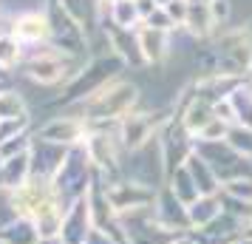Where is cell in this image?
<instances>
[{
	"mask_svg": "<svg viewBox=\"0 0 252 244\" xmlns=\"http://www.w3.org/2000/svg\"><path fill=\"white\" fill-rule=\"evenodd\" d=\"M182 29L193 37L195 43H204V40H213L216 37V23H213V14H210V6L207 0H187V14H184Z\"/></svg>",
	"mask_w": 252,
	"mask_h": 244,
	"instance_id": "cell-17",
	"label": "cell"
},
{
	"mask_svg": "<svg viewBox=\"0 0 252 244\" xmlns=\"http://www.w3.org/2000/svg\"><path fill=\"white\" fill-rule=\"evenodd\" d=\"M159 148H161V159H164V171L170 176L176 168H182L190 159V153L195 151V139L184 131V125L179 122V116L176 119L167 116V122L159 131Z\"/></svg>",
	"mask_w": 252,
	"mask_h": 244,
	"instance_id": "cell-7",
	"label": "cell"
},
{
	"mask_svg": "<svg viewBox=\"0 0 252 244\" xmlns=\"http://www.w3.org/2000/svg\"><path fill=\"white\" fill-rule=\"evenodd\" d=\"M12 35L23 43V46H46L51 37V26H48V6L34 9V12L17 14L12 20Z\"/></svg>",
	"mask_w": 252,
	"mask_h": 244,
	"instance_id": "cell-11",
	"label": "cell"
},
{
	"mask_svg": "<svg viewBox=\"0 0 252 244\" xmlns=\"http://www.w3.org/2000/svg\"><path fill=\"white\" fill-rule=\"evenodd\" d=\"M17 219H20V216H17V210H14L12 193L3 187V190H0V233L6 230V227H12Z\"/></svg>",
	"mask_w": 252,
	"mask_h": 244,
	"instance_id": "cell-30",
	"label": "cell"
},
{
	"mask_svg": "<svg viewBox=\"0 0 252 244\" xmlns=\"http://www.w3.org/2000/svg\"><path fill=\"white\" fill-rule=\"evenodd\" d=\"M6 77H9V74H6V71L0 69V85H6Z\"/></svg>",
	"mask_w": 252,
	"mask_h": 244,
	"instance_id": "cell-37",
	"label": "cell"
},
{
	"mask_svg": "<svg viewBox=\"0 0 252 244\" xmlns=\"http://www.w3.org/2000/svg\"><path fill=\"white\" fill-rule=\"evenodd\" d=\"M23 54H26V46L12 32L9 35H0V69L6 71V74L23 66Z\"/></svg>",
	"mask_w": 252,
	"mask_h": 244,
	"instance_id": "cell-24",
	"label": "cell"
},
{
	"mask_svg": "<svg viewBox=\"0 0 252 244\" xmlns=\"http://www.w3.org/2000/svg\"><path fill=\"white\" fill-rule=\"evenodd\" d=\"M0 244H9V242H6V239H3V236H0Z\"/></svg>",
	"mask_w": 252,
	"mask_h": 244,
	"instance_id": "cell-40",
	"label": "cell"
},
{
	"mask_svg": "<svg viewBox=\"0 0 252 244\" xmlns=\"http://www.w3.org/2000/svg\"><path fill=\"white\" fill-rule=\"evenodd\" d=\"M34 137H40V139H46V142H54V145H63V148H74V145L85 142L88 122L77 114L54 116V119H48L46 125H40L34 131Z\"/></svg>",
	"mask_w": 252,
	"mask_h": 244,
	"instance_id": "cell-9",
	"label": "cell"
},
{
	"mask_svg": "<svg viewBox=\"0 0 252 244\" xmlns=\"http://www.w3.org/2000/svg\"><path fill=\"white\" fill-rule=\"evenodd\" d=\"M94 176H96V171H94L91 159L85 153V145H74V148H68L65 159L60 165V171L51 179V185L57 190L60 202L68 208V205H74V202H80V199L88 196V190L94 185Z\"/></svg>",
	"mask_w": 252,
	"mask_h": 244,
	"instance_id": "cell-2",
	"label": "cell"
},
{
	"mask_svg": "<svg viewBox=\"0 0 252 244\" xmlns=\"http://www.w3.org/2000/svg\"><path fill=\"white\" fill-rule=\"evenodd\" d=\"M20 116H29V105H26V97L17 88H3L0 91V119H20Z\"/></svg>",
	"mask_w": 252,
	"mask_h": 244,
	"instance_id": "cell-25",
	"label": "cell"
},
{
	"mask_svg": "<svg viewBox=\"0 0 252 244\" xmlns=\"http://www.w3.org/2000/svg\"><path fill=\"white\" fill-rule=\"evenodd\" d=\"M213 116H216V103L193 91L190 97H187V103L182 105V111H179V122H182L184 131L195 139V137L201 134V128H204Z\"/></svg>",
	"mask_w": 252,
	"mask_h": 244,
	"instance_id": "cell-16",
	"label": "cell"
},
{
	"mask_svg": "<svg viewBox=\"0 0 252 244\" xmlns=\"http://www.w3.org/2000/svg\"><path fill=\"white\" fill-rule=\"evenodd\" d=\"M139 37V48H142V57H145V66H161L167 63L173 54V35L167 32H156V29H148V26H139L136 29Z\"/></svg>",
	"mask_w": 252,
	"mask_h": 244,
	"instance_id": "cell-15",
	"label": "cell"
},
{
	"mask_svg": "<svg viewBox=\"0 0 252 244\" xmlns=\"http://www.w3.org/2000/svg\"><path fill=\"white\" fill-rule=\"evenodd\" d=\"M142 103V91L136 82L116 77L108 85H102L96 94H91L88 100L77 103V116H82L88 122V128L96 125H116L122 116H127L130 111H136Z\"/></svg>",
	"mask_w": 252,
	"mask_h": 244,
	"instance_id": "cell-1",
	"label": "cell"
},
{
	"mask_svg": "<svg viewBox=\"0 0 252 244\" xmlns=\"http://www.w3.org/2000/svg\"><path fill=\"white\" fill-rule=\"evenodd\" d=\"M133 3H136V9H139V14H142V20H145V17H148L153 9H159V6H156V0H133Z\"/></svg>",
	"mask_w": 252,
	"mask_h": 244,
	"instance_id": "cell-35",
	"label": "cell"
},
{
	"mask_svg": "<svg viewBox=\"0 0 252 244\" xmlns=\"http://www.w3.org/2000/svg\"><path fill=\"white\" fill-rule=\"evenodd\" d=\"M227 134H229V122L221 119V116H213L204 128H201V134L195 137V142H224Z\"/></svg>",
	"mask_w": 252,
	"mask_h": 244,
	"instance_id": "cell-28",
	"label": "cell"
},
{
	"mask_svg": "<svg viewBox=\"0 0 252 244\" xmlns=\"http://www.w3.org/2000/svg\"><path fill=\"white\" fill-rule=\"evenodd\" d=\"M102 20L114 29H127V32H136L142 26V14H139L136 3L133 0H116L111 6L102 9Z\"/></svg>",
	"mask_w": 252,
	"mask_h": 244,
	"instance_id": "cell-21",
	"label": "cell"
},
{
	"mask_svg": "<svg viewBox=\"0 0 252 244\" xmlns=\"http://www.w3.org/2000/svg\"><path fill=\"white\" fill-rule=\"evenodd\" d=\"M102 29H105V37H108V48H111L125 66H130V69H148V66H145V57H142V48H139L136 32L114 29V26H108V23H105Z\"/></svg>",
	"mask_w": 252,
	"mask_h": 244,
	"instance_id": "cell-14",
	"label": "cell"
},
{
	"mask_svg": "<svg viewBox=\"0 0 252 244\" xmlns=\"http://www.w3.org/2000/svg\"><path fill=\"white\" fill-rule=\"evenodd\" d=\"M65 153H68V148L34 137V139H32V148H29L32 176H37V179H54V174L60 171V165L65 159Z\"/></svg>",
	"mask_w": 252,
	"mask_h": 244,
	"instance_id": "cell-12",
	"label": "cell"
},
{
	"mask_svg": "<svg viewBox=\"0 0 252 244\" xmlns=\"http://www.w3.org/2000/svg\"><path fill=\"white\" fill-rule=\"evenodd\" d=\"M207 6H210L216 29H221V26H227L232 20V0H207Z\"/></svg>",
	"mask_w": 252,
	"mask_h": 244,
	"instance_id": "cell-31",
	"label": "cell"
},
{
	"mask_svg": "<svg viewBox=\"0 0 252 244\" xmlns=\"http://www.w3.org/2000/svg\"><path fill=\"white\" fill-rule=\"evenodd\" d=\"M3 88H6V85H0V91H3Z\"/></svg>",
	"mask_w": 252,
	"mask_h": 244,
	"instance_id": "cell-41",
	"label": "cell"
},
{
	"mask_svg": "<svg viewBox=\"0 0 252 244\" xmlns=\"http://www.w3.org/2000/svg\"><path fill=\"white\" fill-rule=\"evenodd\" d=\"M227 145L232 148V151H238L241 156L252 159V128H244V125H229Z\"/></svg>",
	"mask_w": 252,
	"mask_h": 244,
	"instance_id": "cell-27",
	"label": "cell"
},
{
	"mask_svg": "<svg viewBox=\"0 0 252 244\" xmlns=\"http://www.w3.org/2000/svg\"><path fill=\"white\" fill-rule=\"evenodd\" d=\"M0 236H3L9 244H40V236H37L34 224H32L29 219H17L12 227H6Z\"/></svg>",
	"mask_w": 252,
	"mask_h": 244,
	"instance_id": "cell-26",
	"label": "cell"
},
{
	"mask_svg": "<svg viewBox=\"0 0 252 244\" xmlns=\"http://www.w3.org/2000/svg\"><path fill=\"white\" fill-rule=\"evenodd\" d=\"M167 3H173V0H156V6H167Z\"/></svg>",
	"mask_w": 252,
	"mask_h": 244,
	"instance_id": "cell-38",
	"label": "cell"
},
{
	"mask_svg": "<svg viewBox=\"0 0 252 244\" xmlns=\"http://www.w3.org/2000/svg\"><path fill=\"white\" fill-rule=\"evenodd\" d=\"M9 193H12L17 216H20V219H29V221L34 219L46 205H51L54 199H60L54 185H51V179H37V176H32L29 182H23L20 187H14Z\"/></svg>",
	"mask_w": 252,
	"mask_h": 244,
	"instance_id": "cell-8",
	"label": "cell"
},
{
	"mask_svg": "<svg viewBox=\"0 0 252 244\" xmlns=\"http://www.w3.org/2000/svg\"><path fill=\"white\" fill-rule=\"evenodd\" d=\"M29 179H32V159H29V151L0 159V182H3L6 190H14V187H20L23 182H29Z\"/></svg>",
	"mask_w": 252,
	"mask_h": 244,
	"instance_id": "cell-20",
	"label": "cell"
},
{
	"mask_svg": "<svg viewBox=\"0 0 252 244\" xmlns=\"http://www.w3.org/2000/svg\"><path fill=\"white\" fill-rule=\"evenodd\" d=\"M164 9H167V14L173 17V23L182 29L184 14H187V0H173V3H167V6H164Z\"/></svg>",
	"mask_w": 252,
	"mask_h": 244,
	"instance_id": "cell-33",
	"label": "cell"
},
{
	"mask_svg": "<svg viewBox=\"0 0 252 244\" xmlns=\"http://www.w3.org/2000/svg\"><path fill=\"white\" fill-rule=\"evenodd\" d=\"M48 26H51L48 43L57 48L60 54L88 60V32L54 0H48Z\"/></svg>",
	"mask_w": 252,
	"mask_h": 244,
	"instance_id": "cell-4",
	"label": "cell"
},
{
	"mask_svg": "<svg viewBox=\"0 0 252 244\" xmlns=\"http://www.w3.org/2000/svg\"><path fill=\"white\" fill-rule=\"evenodd\" d=\"M170 244H198V239H195L193 233H184V236H176Z\"/></svg>",
	"mask_w": 252,
	"mask_h": 244,
	"instance_id": "cell-36",
	"label": "cell"
},
{
	"mask_svg": "<svg viewBox=\"0 0 252 244\" xmlns=\"http://www.w3.org/2000/svg\"><path fill=\"white\" fill-rule=\"evenodd\" d=\"M85 244H116L111 236H105L102 230H91L88 233V239H85Z\"/></svg>",
	"mask_w": 252,
	"mask_h": 244,
	"instance_id": "cell-34",
	"label": "cell"
},
{
	"mask_svg": "<svg viewBox=\"0 0 252 244\" xmlns=\"http://www.w3.org/2000/svg\"><path fill=\"white\" fill-rule=\"evenodd\" d=\"M167 122V116H159L153 114V111H130L127 116H122L119 122H116V139L122 145V151L130 153V151H139V148H145L150 142L159 137L161 125Z\"/></svg>",
	"mask_w": 252,
	"mask_h": 244,
	"instance_id": "cell-5",
	"label": "cell"
},
{
	"mask_svg": "<svg viewBox=\"0 0 252 244\" xmlns=\"http://www.w3.org/2000/svg\"><path fill=\"white\" fill-rule=\"evenodd\" d=\"M221 193L232 199H241V202H252V179H235V182H227L221 185Z\"/></svg>",
	"mask_w": 252,
	"mask_h": 244,
	"instance_id": "cell-32",
	"label": "cell"
},
{
	"mask_svg": "<svg viewBox=\"0 0 252 244\" xmlns=\"http://www.w3.org/2000/svg\"><path fill=\"white\" fill-rule=\"evenodd\" d=\"M142 26H148V29H156V32H167V35H173L179 26L173 23V17L167 14V9L164 6H159V9H153V12L142 20Z\"/></svg>",
	"mask_w": 252,
	"mask_h": 244,
	"instance_id": "cell-29",
	"label": "cell"
},
{
	"mask_svg": "<svg viewBox=\"0 0 252 244\" xmlns=\"http://www.w3.org/2000/svg\"><path fill=\"white\" fill-rule=\"evenodd\" d=\"M94 230L91 224V208H88V196L68 205L65 219H63V233H60V244H85L88 233Z\"/></svg>",
	"mask_w": 252,
	"mask_h": 244,
	"instance_id": "cell-13",
	"label": "cell"
},
{
	"mask_svg": "<svg viewBox=\"0 0 252 244\" xmlns=\"http://www.w3.org/2000/svg\"><path fill=\"white\" fill-rule=\"evenodd\" d=\"M229 108H232V125H244L252 128V88L247 82H238L232 94L227 97Z\"/></svg>",
	"mask_w": 252,
	"mask_h": 244,
	"instance_id": "cell-22",
	"label": "cell"
},
{
	"mask_svg": "<svg viewBox=\"0 0 252 244\" xmlns=\"http://www.w3.org/2000/svg\"><path fill=\"white\" fill-rule=\"evenodd\" d=\"M156 193H159V190H153V187H148V185H139V182H130V179L105 182V196H108L111 208H114L119 216H127V213H136V210L153 208Z\"/></svg>",
	"mask_w": 252,
	"mask_h": 244,
	"instance_id": "cell-6",
	"label": "cell"
},
{
	"mask_svg": "<svg viewBox=\"0 0 252 244\" xmlns=\"http://www.w3.org/2000/svg\"><path fill=\"white\" fill-rule=\"evenodd\" d=\"M125 69V63L116 57L114 51H105L99 57H91L85 63V69L74 77V80L63 88V97H60V103H82V100H88L91 94H96L102 85H108L111 80L119 77V71Z\"/></svg>",
	"mask_w": 252,
	"mask_h": 244,
	"instance_id": "cell-3",
	"label": "cell"
},
{
	"mask_svg": "<svg viewBox=\"0 0 252 244\" xmlns=\"http://www.w3.org/2000/svg\"><path fill=\"white\" fill-rule=\"evenodd\" d=\"M111 3H116V0H102V9L105 6H111Z\"/></svg>",
	"mask_w": 252,
	"mask_h": 244,
	"instance_id": "cell-39",
	"label": "cell"
},
{
	"mask_svg": "<svg viewBox=\"0 0 252 244\" xmlns=\"http://www.w3.org/2000/svg\"><path fill=\"white\" fill-rule=\"evenodd\" d=\"M224 213L221 208V193L216 196H198L193 205H187V219H190V233H201Z\"/></svg>",
	"mask_w": 252,
	"mask_h": 244,
	"instance_id": "cell-18",
	"label": "cell"
},
{
	"mask_svg": "<svg viewBox=\"0 0 252 244\" xmlns=\"http://www.w3.org/2000/svg\"><path fill=\"white\" fill-rule=\"evenodd\" d=\"M164 187H167L173 196L182 202V205H193L195 199L201 196V193H198V187H195V182L190 179V174H187V168H184V165H182V168H176V171L167 176Z\"/></svg>",
	"mask_w": 252,
	"mask_h": 244,
	"instance_id": "cell-23",
	"label": "cell"
},
{
	"mask_svg": "<svg viewBox=\"0 0 252 244\" xmlns=\"http://www.w3.org/2000/svg\"><path fill=\"white\" fill-rule=\"evenodd\" d=\"M153 216L161 227H167L176 236L190 233V219H187V205H182L179 199L173 196L167 187H159L156 202H153Z\"/></svg>",
	"mask_w": 252,
	"mask_h": 244,
	"instance_id": "cell-10",
	"label": "cell"
},
{
	"mask_svg": "<svg viewBox=\"0 0 252 244\" xmlns=\"http://www.w3.org/2000/svg\"><path fill=\"white\" fill-rule=\"evenodd\" d=\"M184 168H187V174H190V179L195 182V187H198L201 196H216V193H221V182H218L216 171H213L210 162L201 159L195 151L190 153V159L184 162Z\"/></svg>",
	"mask_w": 252,
	"mask_h": 244,
	"instance_id": "cell-19",
	"label": "cell"
}]
</instances>
